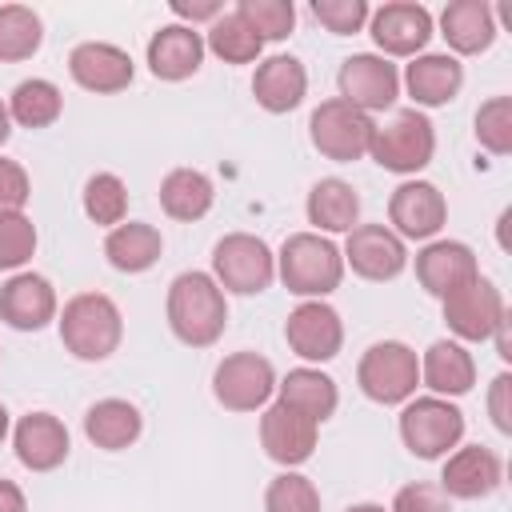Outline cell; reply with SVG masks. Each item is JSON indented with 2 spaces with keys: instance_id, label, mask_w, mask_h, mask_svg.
<instances>
[{
  "instance_id": "6da1fadb",
  "label": "cell",
  "mask_w": 512,
  "mask_h": 512,
  "mask_svg": "<svg viewBox=\"0 0 512 512\" xmlns=\"http://www.w3.org/2000/svg\"><path fill=\"white\" fill-rule=\"evenodd\" d=\"M168 328L188 348H212L228 328V300L224 288L212 280V272H180L168 284L164 300Z\"/></svg>"
},
{
  "instance_id": "7a4b0ae2",
  "label": "cell",
  "mask_w": 512,
  "mask_h": 512,
  "mask_svg": "<svg viewBox=\"0 0 512 512\" xmlns=\"http://www.w3.org/2000/svg\"><path fill=\"white\" fill-rule=\"evenodd\" d=\"M56 328H60V344L76 360H88V364L108 360L124 340V316H120L116 300L104 292L72 296L64 304V312L56 316Z\"/></svg>"
},
{
  "instance_id": "3957f363",
  "label": "cell",
  "mask_w": 512,
  "mask_h": 512,
  "mask_svg": "<svg viewBox=\"0 0 512 512\" xmlns=\"http://www.w3.org/2000/svg\"><path fill=\"white\" fill-rule=\"evenodd\" d=\"M276 276L292 296L324 300L344 280V256L320 232H292L276 252Z\"/></svg>"
},
{
  "instance_id": "277c9868",
  "label": "cell",
  "mask_w": 512,
  "mask_h": 512,
  "mask_svg": "<svg viewBox=\"0 0 512 512\" xmlns=\"http://www.w3.org/2000/svg\"><path fill=\"white\" fill-rule=\"evenodd\" d=\"M368 156L384 172L416 176L436 156V128H432V120L420 108H400V112H392V120L376 124Z\"/></svg>"
},
{
  "instance_id": "5b68a950",
  "label": "cell",
  "mask_w": 512,
  "mask_h": 512,
  "mask_svg": "<svg viewBox=\"0 0 512 512\" xmlns=\"http://www.w3.org/2000/svg\"><path fill=\"white\" fill-rule=\"evenodd\" d=\"M356 384L372 404H408L420 388V356L404 340H376L356 364Z\"/></svg>"
},
{
  "instance_id": "8992f818",
  "label": "cell",
  "mask_w": 512,
  "mask_h": 512,
  "mask_svg": "<svg viewBox=\"0 0 512 512\" xmlns=\"http://www.w3.org/2000/svg\"><path fill=\"white\" fill-rule=\"evenodd\" d=\"M464 436V412L444 396H412L400 412V440L416 460H444Z\"/></svg>"
},
{
  "instance_id": "52a82bcc",
  "label": "cell",
  "mask_w": 512,
  "mask_h": 512,
  "mask_svg": "<svg viewBox=\"0 0 512 512\" xmlns=\"http://www.w3.org/2000/svg\"><path fill=\"white\" fill-rule=\"evenodd\" d=\"M372 132H376V120L368 112L344 104L340 96L316 104L312 116H308V140H312V148L324 160H336V164L364 160L368 148H372Z\"/></svg>"
},
{
  "instance_id": "ba28073f",
  "label": "cell",
  "mask_w": 512,
  "mask_h": 512,
  "mask_svg": "<svg viewBox=\"0 0 512 512\" xmlns=\"http://www.w3.org/2000/svg\"><path fill=\"white\" fill-rule=\"evenodd\" d=\"M212 280L224 292L256 296L276 280V252L252 232H228L212 248Z\"/></svg>"
},
{
  "instance_id": "9c48e42d",
  "label": "cell",
  "mask_w": 512,
  "mask_h": 512,
  "mask_svg": "<svg viewBox=\"0 0 512 512\" xmlns=\"http://www.w3.org/2000/svg\"><path fill=\"white\" fill-rule=\"evenodd\" d=\"M508 320L504 296L488 276L468 280L452 296H444V324L460 344H484L496 336V328Z\"/></svg>"
},
{
  "instance_id": "30bf717a",
  "label": "cell",
  "mask_w": 512,
  "mask_h": 512,
  "mask_svg": "<svg viewBox=\"0 0 512 512\" xmlns=\"http://www.w3.org/2000/svg\"><path fill=\"white\" fill-rule=\"evenodd\" d=\"M276 392V368L260 352H232L212 372V396L228 412H256Z\"/></svg>"
},
{
  "instance_id": "8fae6325",
  "label": "cell",
  "mask_w": 512,
  "mask_h": 512,
  "mask_svg": "<svg viewBox=\"0 0 512 512\" xmlns=\"http://www.w3.org/2000/svg\"><path fill=\"white\" fill-rule=\"evenodd\" d=\"M336 88L340 100L360 108V112H384L396 104L400 96V72L392 60H384L380 52H352L348 60H340L336 72Z\"/></svg>"
},
{
  "instance_id": "7c38bea8",
  "label": "cell",
  "mask_w": 512,
  "mask_h": 512,
  "mask_svg": "<svg viewBox=\"0 0 512 512\" xmlns=\"http://www.w3.org/2000/svg\"><path fill=\"white\" fill-rule=\"evenodd\" d=\"M284 340L304 364H328L344 348V320L328 300H300L284 320Z\"/></svg>"
},
{
  "instance_id": "4fadbf2b",
  "label": "cell",
  "mask_w": 512,
  "mask_h": 512,
  "mask_svg": "<svg viewBox=\"0 0 512 512\" xmlns=\"http://www.w3.org/2000/svg\"><path fill=\"white\" fill-rule=\"evenodd\" d=\"M340 256H344V268H352L360 280H372V284L396 280L408 268V248L388 224H356Z\"/></svg>"
},
{
  "instance_id": "5bb4252c",
  "label": "cell",
  "mask_w": 512,
  "mask_h": 512,
  "mask_svg": "<svg viewBox=\"0 0 512 512\" xmlns=\"http://www.w3.org/2000/svg\"><path fill=\"white\" fill-rule=\"evenodd\" d=\"M368 36L376 40L380 56H420L432 40V12L412 0H388L368 16Z\"/></svg>"
},
{
  "instance_id": "9a60e30c",
  "label": "cell",
  "mask_w": 512,
  "mask_h": 512,
  "mask_svg": "<svg viewBox=\"0 0 512 512\" xmlns=\"http://www.w3.org/2000/svg\"><path fill=\"white\" fill-rule=\"evenodd\" d=\"M388 224L400 240H436L448 224V200L428 180H404L388 200Z\"/></svg>"
},
{
  "instance_id": "2e32d148",
  "label": "cell",
  "mask_w": 512,
  "mask_h": 512,
  "mask_svg": "<svg viewBox=\"0 0 512 512\" xmlns=\"http://www.w3.org/2000/svg\"><path fill=\"white\" fill-rule=\"evenodd\" d=\"M316 436H320V424L280 400L260 412V448L280 468H300L304 460H312Z\"/></svg>"
},
{
  "instance_id": "e0dca14e",
  "label": "cell",
  "mask_w": 512,
  "mask_h": 512,
  "mask_svg": "<svg viewBox=\"0 0 512 512\" xmlns=\"http://www.w3.org/2000/svg\"><path fill=\"white\" fill-rule=\"evenodd\" d=\"M60 316L56 288L40 272H12L0 284V320L16 332H40Z\"/></svg>"
},
{
  "instance_id": "ac0fdd59",
  "label": "cell",
  "mask_w": 512,
  "mask_h": 512,
  "mask_svg": "<svg viewBox=\"0 0 512 512\" xmlns=\"http://www.w3.org/2000/svg\"><path fill=\"white\" fill-rule=\"evenodd\" d=\"M68 76L84 88V92H96V96H112V92H124L136 76V64L124 48L116 44H104V40H84L68 52Z\"/></svg>"
},
{
  "instance_id": "d6986e66",
  "label": "cell",
  "mask_w": 512,
  "mask_h": 512,
  "mask_svg": "<svg viewBox=\"0 0 512 512\" xmlns=\"http://www.w3.org/2000/svg\"><path fill=\"white\" fill-rule=\"evenodd\" d=\"M480 276V264H476V252L464 244V240H428L420 252H416V280L428 296L444 300L452 296L456 288H464L468 280Z\"/></svg>"
},
{
  "instance_id": "ffe728a7",
  "label": "cell",
  "mask_w": 512,
  "mask_h": 512,
  "mask_svg": "<svg viewBox=\"0 0 512 512\" xmlns=\"http://www.w3.org/2000/svg\"><path fill=\"white\" fill-rule=\"evenodd\" d=\"M500 480H504L500 456L484 444H464L444 456L440 492L448 500H480V496H492L500 488Z\"/></svg>"
},
{
  "instance_id": "44dd1931",
  "label": "cell",
  "mask_w": 512,
  "mask_h": 512,
  "mask_svg": "<svg viewBox=\"0 0 512 512\" xmlns=\"http://www.w3.org/2000/svg\"><path fill=\"white\" fill-rule=\"evenodd\" d=\"M12 448H16V460L28 472H52V468H60L68 460L72 436H68V428H64L60 416H52V412H28L12 428Z\"/></svg>"
},
{
  "instance_id": "7402d4cb",
  "label": "cell",
  "mask_w": 512,
  "mask_h": 512,
  "mask_svg": "<svg viewBox=\"0 0 512 512\" xmlns=\"http://www.w3.org/2000/svg\"><path fill=\"white\" fill-rule=\"evenodd\" d=\"M144 60H148V72L156 80L180 84V80L196 76L204 64V32H196L188 24H164L152 32Z\"/></svg>"
},
{
  "instance_id": "603a6c76",
  "label": "cell",
  "mask_w": 512,
  "mask_h": 512,
  "mask_svg": "<svg viewBox=\"0 0 512 512\" xmlns=\"http://www.w3.org/2000/svg\"><path fill=\"white\" fill-rule=\"evenodd\" d=\"M404 88L416 100V108H444L464 88V64L452 52H420L404 68Z\"/></svg>"
},
{
  "instance_id": "cb8c5ba5",
  "label": "cell",
  "mask_w": 512,
  "mask_h": 512,
  "mask_svg": "<svg viewBox=\"0 0 512 512\" xmlns=\"http://www.w3.org/2000/svg\"><path fill=\"white\" fill-rule=\"evenodd\" d=\"M252 96L272 116H284V112L300 108L304 96H308V72H304V64L296 56H284V52L260 60L256 64V76H252Z\"/></svg>"
},
{
  "instance_id": "d4e9b609",
  "label": "cell",
  "mask_w": 512,
  "mask_h": 512,
  "mask_svg": "<svg viewBox=\"0 0 512 512\" xmlns=\"http://www.w3.org/2000/svg\"><path fill=\"white\" fill-rule=\"evenodd\" d=\"M440 36L452 56H480L496 40V8L488 0H452L440 12Z\"/></svg>"
},
{
  "instance_id": "484cf974",
  "label": "cell",
  "mask_w": 512,
  "mask_h": 512,
  "mask_svg": "<svg viewBox=\"0 0 512 512\" xmlns=\"http://www.w3.org/2000/svg\"><path fill=\"white\" fill-rule=\"evenodd\" d=\"M420 384L432 396H464L476 384V360L460 340H436L428 344V352L420 356Z\"/></svg>"
},
{
  "instance_id": "4316f807",
  "label": "cell",
  "mask_w": 512,
  "mask_h": 512,
  "mask_svg": "<svg viewBox=\"0 0 512 512\" xmlns=\"http://www.w3.org/2000/svg\"><path fill=\"white\" fill-rule=\"evenodd\" d=\"M144 432V416L132 400H120V396H108V400H96L88 412H84V436L104 448V452H124L140 440Z\"/></svg>"
},
{
  "instance_id": "83f0119b",
  "label": "cell",
  "mask_w": 512,
  "mask_h": 512,
  "mask_svg": "<svg viewBox=\"0 0 512 512\" xmlns=\"http://www.w3.org/2000/svg\"><path fill=\"white\" fill-rule=\"evenodd\" d=\"M276 400L288 404V408H296V412H304L308 420L324 424V420L336 412V404H340V388H336V380H332L328 372H320L316 364H300V368H292V372L276 384Z\"/></svg>"
},
{
  "instance_id": "f1b7e54d",
  "label": "cell",
  "mask_w": 512,
  "mask_h": 512,
  "mask_svg": "<svg viewBox=\"0 0 512 512\" xmlns=\"http://www.w3.org/2000/svg\"><path fill=\"white\" fill-rule=\"evenodd\" d=\"M164 252V236L156 224H144V220H124L116 228H108L104 236V256L116 272H148Z\"/></svg>"
},
{
  "instance_id": "f546056e",
  "label": "cell",
  "mask_w": 512,
  "mask_h": 512,
  "mask_svg": "<svg viewBox=\"0 0 512 512\" xmlns=\"http://www.w3.org/2000/svg\"><path fill=\"white\" fill-rule=\"evenodd\" d=\"M304 212H308V224L316 232H352L360 224V196L348 180L324 176L312 184Z\"/></svg>"
},
{
  "instance_id": "4dcf8cb0",
  "label": "cell",
  "mask_w": 512,
  "mask_h": 512,
  "mask_svg": "<svg viewBox=\"0 0 512 512\" xmlns=\"http://www.w3.org/2000/svg\"><path fill=\"white\" fill-rule=\"evenodd\" d=\"M212 200H216V188L200 168H172L160 180V208L180 224H192V220L208 216Z\"/></svg>"
},
{
  "instance_id": "1f68e13d",
  "label": "cell",
  "mask_w": 512,
  "mask_h": 512,
  "mask_svg": "<svg viewBox=\"0 0 512 512\" xmlns=\"http://www.w3.org/2000/svg\"><path fill=\"white\" fill-rule=\"evenodd\" d=\"M60 112H64V92L44 76L20 80L8 96V116L20 128H48L60 120Z\"/></svg>"
},
{
  "instance_id": "d6a6232c",
  "label": "cell",
  "mask_w": 512,
  "mask_h": 512,
  "mask_svg": "<svg viewBox=\"0 0 512 512\" xmlns=\"http://www.w3.org/2000/svg\"><path fill=\"white\" fill-rule=\"evenodd\" d=\"M204 52L220 56L224 64H252V60H260L264 40H260V36L248 28V20L232 8V12H220V16L208 24V32H204Z\"/></svg>"
},
{
  "instance_id": "836d02e7",
  "label": "cell",
  "mask_w": 512,
  "mask_h": 512,
  "mask_svg": "<svg viewBox=\"0 0 512 512\" xmlns=\"http://www.w3.org/2000/svg\"><path fill=\"white\" fill-rule=\"evenodd\" d=\"M44 44V20L28 4H0V64L32 60Z\"/></svg>"
},
{
  "instance_id": "e575fe53",
  "label": "cell",
  "mask_w": 512,
  "mask_h": 512,
  "mask_svg": "<svg viewBox=\"0 0 512 512\" xmlns=\"http://www.w3.org/2000/svg\"><path fill=\"white\" fill-rule=\"evenodd\" d=\"M84 216L100 228H116L128 216V188L116 172H92L84 180Z\"/></svg>"
},
{
  "instance_id": "d590c367",
  "label": "cell",
  "mask_w": 512,
  "mask_h": 512,
  "mask_svg": "<svg viewBox=\"0 0 512 512\" xmlns=\"http://www.w3.org/2000/svg\"><path fill=\"white\" fill-rule=\"evenodd\" d=\"M264 512H320V488L304 472L284 468L264 488Z\"/></svg>"
},
{
  "instance_id": "8d00e7d4",
  "label": "cell",
  "mask_w": 512,
  "mask_h": 512,
  "mask_svg": "<svg viewBox=\"0 0 512 512\" xmlns=\"http://www.w3.org/2000/svg\"><path fill=\"white\" fill-rule=\"evenodd\" d=\"M476 144L492 156L512 152V96H488L476 108Z\"/></svg>"
},
{
  "instance_id": "74e56055",
  "label": "cell",
  "mask_w": 512,
  "mask_h": 512,
  "mask_svg": "<svg viewBox=\"0 0 512 512\" xmlns=\"http://www.w3.org/2000/svg\"><path fill=\"white\" fill-rule=\"evenodd\" d=\"M36 224L24 212H0V272H24L36 256Z\"/></svg>"
},
{
  "instance_id": "f35d334b",
  "label": "cell",
  "mask_w": 512,
  "mask_h": 512,
  "mask_svg": "<svg viewBox=\"0 0 512 512\" xmlns=\"http://www.w3.org/2000/svg\"><path fill=\"white\" fill-rule=\"evenodd\" d=\"M236 12L248 20V28L260 40H284L296 24V8L292 0H240Z\"/></svg>"
},
{
  "instance_id": "ab89813d",
  "label": "cell",
  "mask_w": 512,
  "mask_h": 512,
  "mask_svg": "<svg viewBox=\"0 0 512 512\" xmlns=\"http://www.w3.org/2000/svg\"><path fill=\"white\" fill-rule=\"evenodd\" d=\"M312 16L332 32V36H352L368 24L372 8L364 0H312Z\"/></svg>"
},
{
  "instance_id": "60d3db41",
  "label": "cell",
  "mask_w": 512,
  "mask_h": 512,
  "mask_svg": "<svg viewBox=\"0 0 512 512\" xmlns=\"http://www.w3.org/2000/svg\"><path fill=\"white\" fill-rule=\"evenodd\" d=\"M388 512H452V500L440 492V484L428 480H412L392 496Z\"/></svg>"
},
{
  "instance_id": "b9f144b4",
  "label": "cell",
  "mask_w": 512,
  "mask_h": 512,
  "mask_svg": "<svg viewBox=\"0 0 512 512\" xmlns=\"http://www.w3.org/2000/svg\"><path fill=\"white\" fill-rule=\"evenodd\" d=\"M28 196H32L28 172L16 160H4L0 156V212H24Z\"/></svg>"
},
{
  "instance_id": "7bdbcfd3",
  "label": "cell",
  "mask_w": 512,
  "mask_h": 512,
  "mask_svg": "<svg viewBox=\"0 0 512 512\" xmlns=\"http://www.w3.org/2000/svg\"><path fill=\"white\" fill-rule=\"evenodd\" d=\"M488 416L496 424V432H512V376L500 372L492 384H488Z\"/></svg>"
},
{
  "instance_id": "ee69618b",
  "label": "cell",
  "mask_w": 512,
  "mask_h": 512,
  "mask_svg": "<svg viewBox=\"0 0 512 512\" xmlns=\"http://www.w3.org/2000/svg\"><path fill=\"white\" fill-rule=\"evenodd\" d=\"M224 8H220V0H172V16H176V24H188V28H196L200 20H216Z\"/></svg>"
},
{
  "instance_id": "f6af8a7d",
  "label": "cell",
  "mask_w": 512,
  "mask_h": 512,
  "mask_svg": "<svg viewBox=\"0 0 512 512\" xmlns=\"http://www.w3.org/2000/svg\"><path fill=\"white\" fill-rule=\"evenodd\" d=\"M0 512H28V500H24L20 484L0 480Z\"/></svg>"
},
{
  "instance_id": "bcb514c9",
  "label": "cell",
  "mask_w": 512,
  "mask_h": 512,
  "mask_svg": "<svg viewBox=\"0 0 512 512\" xmlns=\"http://www.w3.org/2000/svg\"><path fill=\"white\" fill-rule=\"evenodd\" d=\"M492 340H496V352H500V360L508 364V360H512V344H508V320L496 328V336H492Z\"/></svg>"
},
{
  "instance_id": "7dc6e473",
  "label": "cell",
  "mask_w": 512,
  "mask_h": 512,
  "mask_svg": "<svg viewBox=\"0 0 512 512\" xmlns=\"http://www.w3.org/2000/svg\"><path fill=\"white\" fill-rule=\"evenodd\" d=\"M8 136H12V116H8V104L0 100V148L8 144Z\"/></svg>"
},
{
  "instance_id": "c3c4849f",
  "label": "cell",
  "mask_w": 512,
  "mask_h": 512,
  "mask_svg": "<svg viewBox=\"0 0 512 512\" xmlns=\"http://www.w3.org/2000/svg\"><path fill=\"white\" fill-rule=\"evenodd\" d=\"M8 432H12V416H8V408L0 404V444L8 440Z\"/></svg>"
},
{
  "instance_id": "681fc988",
  "label": "cell",
  "mask_w": 512,
  "mask_h": 512,
  "mask_svg": "<svg viewBox=\"0 0 512 512\" xmlns=\"http://www.w3.org/2000/svg\"><path fill=\"white\" fill-rule=\"evenodd\" d=\"M344 512H388L384 504H372V500H364V504H352V508H344Z\"/></svg>"
}]
</instances>
